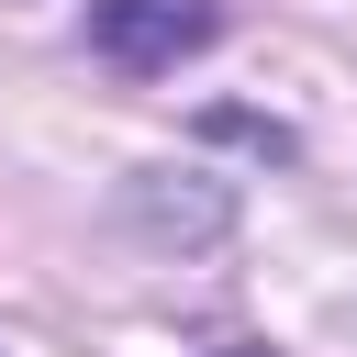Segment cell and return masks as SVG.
I'll list each match as a JSON object with an SVG mask.
<instances>
[{"mask_svg": "<svg viewBox=\"0 0 357 357\" xmlns=\"http://www.w3.org/2000/svg\"><path fill=\"white\" fill-rule=\"evenodd\" d=\"M212 33H223L212 0H89V56L123 78H178Z\"/></svg>", "mask_w": 357, "mask_h": 357, "instance_id": "obj_1", "label": "cell"}, {"mask_svg": "<svg viewBox=\"0 0 357 357\" xmlns=\"http://www.w3.org/2000/svg\"><path fill=\"white\" fill-rule=\"evenodd\" d=\"M223 212H234L223 190H190V201H167V190H156V167H145V190H134V223H145V234H223Z\"/></svg>", "mask_w": 357, "mask_h": 357, "instance_id": "obj_2", "label": "cell"}, {"mask_svg": "<svg viewBox=\"0 0 357 357\" xmlns=\"http://www.w3.org/2000/svg\"><path fill=\"white\" fill-rule=\"evenodd\" d=\"M212 134H234V145H268V156H290V134H279V123H257V112H212Z\"/></svg>", "mask_w": 357, "mask_h": 357, "instance_id": "obj_3", "label": "cell"}]
</instances>
